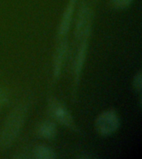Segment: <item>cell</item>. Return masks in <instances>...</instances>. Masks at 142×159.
<instances>
[{"label": "cell", "mask_w": 142, "mask_h": 159, "mask_svg": "<svg viewBox=\"0 0 142 159\" xmlns=\"http://www.w3.org/2000/svg\"><path fill=\"white\" fill-rule=\"evenodd\" d=\"M95 126L102 136H110L116 133L120 127V119L116 112L108 109L101 113L96 119Z\"/></svg>", "instance_id": "7a4b0ae2"}, {"label": "cell", "mask_w": 142, "mask_h": 159, "mask_svg": "<svg viewBox=\"0 0 142 159\" xmlns=\"http://www.w3.org/2000/svg\"><path fill=\"white\" fill-rule=\"evenodd\" d=\"M28 111L25 103L17 104L7 115L0 130V148L3 150L11 147L22 131Z\"/></svg>", "instance_id": "6da1fadb"}, {"label": "cell", "mask_w": 142, "mask_h": 159, "mask_svg": "<svg viewBox=\"0 0 142 159\" xmlns=\"http://www.w3.org/2000/svg\"><path fill=\"white\" fill-rule=\"evenodd\" d=\"M92 10L87 5H82L80 8L75 27V37L77 41L89 38L92 29Z\"/></svg>", "instance_id": "277c9868"}, {"label": "cell", "mask_w": 142, "mask_h": 159, "mask_svg": "<svg viewBox=\"0 0 142 159\" xmlns=\"http://www.w3.org/2000/svg\"><path fill=\"white\" fill-rule=\"evenodd\" d=\"M134 0H111V5L116 8H125L131 4Z\"/></svg>", "instance_id": "7c38bea8"}, {"label": "cell", "mask_w": 142, "mask_h": 159, "mask_svg": "<svg viewBox=\"0 0 142 159\" xmlns=\"http://www.w3.org/2000/svg\"><path fill=\"white\" fill-rule=\"evenodd\" d=\"M76 3H77V0H69L67 7L65 8L62 19L60 22L59 29H58V34L61 37L66 36L71 27L73 15H74L75 7H76Z\"/></svg>", "instance_id": "52a82bcc"}, {"label": "cell", "mask_w": 142, "mask_h": 159, "mask_svg": "<svg viewBox=\"0 0 142 159\" xmlns=\"http://www.w3.org/2000/svg\"><path fill=\"white\" fill-rule=\"evenodd\" d=\"M10 100L9 93L3 87H0V109L5 107Z\"/></svg>", "instance_id": "30bf717a"}, {"label": "cell", "mask_w": 142, "mask_h": 159, "mask_svg": "<svg viewBox=\"0 0 142 159\" xmlns=\"http://www.w3.org/2000/svg\"><path fill=\"white\" fill-rule=\"evenodd\" d=\"M48 111L51 117L56 122L68 129H76L74 120L70 111L56 98H50L48 101Z\"/></svg>", "instance_id": "3957f363"}, {"label": "cell", "mask_w": 142, "mask_h": 159, "mask_svg": "<svg viewBox=\"0 0 142 159\" xmlns=\"http://www.w3.org/2000/svg\"><path fill=\"white\" fill-rule=\"evenodd\" d=\"M33 157L36 159H54L57 155L52 148L46 145H37L32 150Z\"/></svg>", "instance_id": "9c48e42d"}, {"label": "cell", "mask_w": 142, "mask_h": 159, "mask_svg": "<svg viewBox=\"0 0 142 159\" xmlns=\"http://www.w3.org/2000/svg\"><path fill=\"white\" fill-rule=\"evenodd\" d=\"M57 133V125L53 121L46 120L40 124L37 129V134L41 138L47 140H52L56 137Z\"/></svg>", "instance_id": "ba28073f"}, {"label": "cell", "mask_w": 142, "mask_h": 159, "mask_svg": "<svg viewBox=\"0 0 142 159\" xmlns=\"http://www.w3.org/2000/svg\"><path fill=\"white\" fill-rule=\"evenodd\" d=\"M67 50H68V43L66 39L62 38V41L57 45V49L55 52L53 64H52V74L54 79H58L62 74L63 66L67 58Z\"/></svg>", "instance_id": "5b68a950"}, {"label": "cell", "mask_w": 142, "mask_h": 159, "mask_svg": "<svg viewBox=\"0 0 142 159\" xmlns=\"http://www.w3.org/2000/svg\"><path fill=\"white\" fill-rule=\"evenodd\" d=\"M79 42V47L77 48V54H76L74 60V64H73V75H74L75 86L77 85L78 82H79L82 69H83L85 61H86L87 48H88V38L82 40Z\"/></svg>", "instance_id": "8992f818"}, {"label": "cell", "mask_w": 142, "mask_h": 159, "mask_svg": "<svg viewBox=\"0 0 142 159\" xmlns=\"http://www.w3.org/2000/svg\"><path fill=\"white\" fill-rule=\"evenodd\" d=\"M133 86H134V89H135V91L138 92L139 94L141 93V89H142L141 71H139L138 73H136L135 75L134 80H133Z\"/></svg>", "instance_id": "8fae6325"}]
</instances>
